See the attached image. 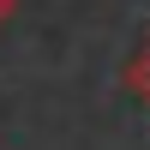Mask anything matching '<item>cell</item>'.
Segmentation results:
<instances>
[{"label":"cell","instance_id":"6da1fadb","mask_svg":"<svg viewBox=\"0 0 150 150\" xmlns=\"http://www.w3.org/2000/svg\"><path fill=\"white\" fill-rule=\"evenodd\" d=\"M126 90H132V96H144V108H150V42L132 54V66H126Z\"/></svg>","mask_w":150,"mask_h":150},{"label":"cell","instance_id":"7a4b0ae2","mask_svg":"<svg viewBox=\"0 0 150 150\" xmlns=\"http://www.w3.org/2000/svg\"><path fill=\"white\" fill-rule=\"evenodd\" d=\"M12 6H18V0H0V24H6V18H12Z\"/></svg>","mask_w":150,"mask_h":150}]
</instances>
